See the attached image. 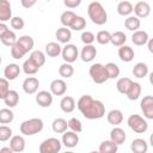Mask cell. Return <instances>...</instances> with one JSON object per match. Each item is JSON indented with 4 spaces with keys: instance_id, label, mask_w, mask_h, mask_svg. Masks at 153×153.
<instances>
[{
    "instance_id": "28",
    "label": "cell",
    "mask_w": 153,
    "mask_h": 153,
    "mask_svg": "<svg viewBox=\"0 0 153 153\" xmlns=\"http://www.w3.org/2000/svg\"><path fill=\"white\" fill-rule=\"evenodd\" d=\"M131 12H133V4L130 1L124 0V1H120L117 4V13L120 16H123V17L127 16V17H129L131 14Z\"/></svg>"
},
{
    "instance_id": "55",
    "label": "cell",
    "mask_w": 153,
    "mask_h": 153,
    "mask_svg": "<svg viewBox=\"0 0 153 153\" xmlns=\"http://www.w3.org/2000/svg\"><path fill=\"white\" fill-rule=\"evenodd\" d=\"M0 153H14L10 147H2L1 149H0Z\"/></svg>"
},
{
    "instance_id": "15",
    "label": "cell",
    "mask_w": 153,
    "mask_h": 153,
    "mask_svg": "<svg viewBox=\"0 0 153 153\" xmlns=\"http://www.w3.org/2000/svg\"><path fill=\"white\" fill-rule=\"evenodd\" d=\"M12 18V7L8 0H0V23L11 20Z\"/></svg>"
},
{
    "instance_id": "8",
    "label": "cell",
    "mask_w": 153,
    "mask_h": 153,
    "mask_svg": "<svg viewBox=\"0 0 153 153\" xmlns=\"http://www.w3.org/2000/svg\"><path fill=\"white\" fill-rule=\"evenodd\" d=\"M140 106H141V111L143 114V117L147 120H153V97L152 96H145L141 99Z\"/></svg>"
},
{
    "instance_id": "27",
    "label": "cell",
    "mask_w": 153,
    "mask_h": 153,
    "mask_svg": "<svg viewBox=\"0 0 153 153\" xmlns=\"http://www.w3.org/2000/svg\"><path fill=\"white\" fill-rule=\"evenodd\" d=\"M45 54L50 57H57L61 54L62 47L57 42H49L45 44Z\"/></svg>"
},
{
    "instance_id": "1",
    "label": "cell",
    "mask_w": 153,
    "mask_h": 153,
    "mask_svg": "<svg viewBox=\"0 0 153 153\" xmlns=\"http://www.w3.org/2000/svg\"><path fill=\"white\" fill-rule=\"evenodd\" d=\"M76 106L81 115L87 120H99L105 115V105L100 100L93 99L90 94L81 96Z\"/></svg>"
},
{
    "instance_id": "57",
    "label": "cell",
    "mask_w": 153,
    "mask_h": 153,
    "mask_svg": "<svg viewBox=\"0 0 153 153\" xmlns=\"http://www.w3.org/2000/svg\"><path fill=\"white\" fill-rule=\"evenodd\" d=\"M63 153H74V152H72V151H67V152H63Z\"/></svg>"
},
{
    "instance_id": "35",
    "label": "cell",
    "mask_w": 153,
    "mask_h": 153,
    "mask_svg": "<svg viewBox=\"0 0 153 153\" xmlns=\"http://www.w3.org/2000/svg\"><path fill=\"white\" fill-rule=\"evenodd\" d=\"M22 67H23V72L25 74H27V75H33V74H36L39 71V67L32 60H30V59L25 60Z\"/></svg>"
},
{
    "instance_id": "11",
    "label": "cell",
    "mask_w": 153,
    "mask_h": 153,
    "mask_svg": "<svg viewBox=\"0 0 153 153\" xmlns=\"http://www.w3.org/2000/svg\"><path fill=\"white\" fill-rule=\"evenodd\" d=\"M36 103L41 108H49L53 104V94L49 91H38L36 94Z\"/></svg>"
},
{
    "instance_id": "37",
    "label": "cell",
    "mask_w": 153,
    "mask_h": 153,
    "mask_svg": "<svg viewBox=\"0 0 153 153\" xmlns=\"http://www.w3.org/2000/svg\"><path fill=\"white\" fill-rule=\"evenodd\" d=\"M131 82H133V80L130 78H120L117 80V82H116V88H117V91L120 93L126 94L128 88H129V86L131 85Z\"/></svg>"
},
{
    "instance_id": "46",
    "label": "cell",
    "mask_w": 153,
    "mask_h": 153,
    "mask_svg": "<svg viewBox=\"0 0 153 153\" xmlns=\"http://www.w3.org/2000/svg\"><path fill=\"white\" fill-rule=\"evenodd\" d=\"M12 137V129L7 126H0V141L5 142Z\"/></svg>"
},
{
    "instance_id": "2",
    "label": "cell",
    "mask_w": 153,
    "mask_h": 153,
    "mask_svg": "<svg viewBox=\"0 0 153 153\" xmlns=\"http://www.w3.org/2000/svg\"><path fill=\"white\" fill-rule=\"evenodd\" d=\"M87 14H88L91 22L96 25H103L108 22V13L99 1L90 2L88 7H87Z\"/></svg>"
},
{
    "instance_id": "53",
    "label": "cell",
    "mask_w": 153,
    "mask_h": 153,
    "mask_svg": "<svg viewBox=\"0 0 153 153\" xmlns=\"http://www.w3.org/2000/svg\"><path fill=\"white\" fill-rule=\"evenodd\" d=\"M10 29H8V26L5 24V23H0V38L8 31Z\"/></svg>"
},
{
    "instance_id": "50",
    "label": "cell",
    "mask_w": 153,
    "mask_h": 153,
    "mask_svg": "<svg viewBox=\"0 0 153 153\" xmlns=\"http://www.w3.org/2000/svg\"><path fill=\"white\" fill-rule=\"evenodd\" d=\"M80 38H81V42H82L85 45H90V44H92V43L94 42V39H96L94 35H93L91 31H82Z\"/></svg>"
},
{
    "instance_id": "48",
    "label": "cell",
    "mask_w": 153,
    "mask_h": 153,
    "mask_svg": "<svg viewBox=\"0 0 153 153\" xmlns=\"http://www.w3.org/2000/svg\"><path fill=\"white\" fill-rule=\"evenodd\" d=\"M24 55H25L24 50H23V49L17 44V42H16V44L11 47V56H12L13 59H16V60H20V59L24 57Z\"/></svg>"
},
{
    "instance_id": "43",
    "label": "cell",
    "mask_w": 153,
    "mask_h": 153,
    "mask_svg": "<svg viewBox=\"0 0 153 153\" xmlns=\"http://www.w3.org/2000/svg\"><path fill=\"white\" fill-rule=\"evenodd\" d=\"M59 74H60V76L68 79L74 74V68H73V66L71 63H66L65 62L59 67Z\"/></svg>"
},
{
    "instance_id": "38",
    "label": "cell",
    "mask_w": 153,
    "mask_h": 153,
    "mask_svg": "<svg viewBox=\"0 0 153 153\" xmlns=\"http://www.w3.org/2000/svg\"><path fill=\"white\" fill-rule=\"evenodd\" d=\"M13 118H14V114L11 109L8 108L0 109V123L1 124H8L13 121Z\"/></svg>"
},
{
    "instance_id": "44",
    "label": "cell",
    "mask_w": 153,
    "mask_h": 153,
    "mask_svg": "<svg viewBox=\"0 0 153 153\" xmlns=\"http://www.w3.org/2000/svg\"><path fill=\"white\" fill-rule=\"evenodd\" d=\"M96 37V41L102 44V45H105L108 43H110V38H111V33L106 30H100L97 32V35L94 36Z\"/></svg>"
},
{
    "instance_id": "34",
    "label": "cell",
    "mask_w": 153,
    "mask_h": 153,
    "mask_svg": "<svg viewBox=\"0 0 153 153\" xmlns=\"http://www.w3.org/2000/svg\"><path fill=\"white\" fill-rule=\"evenodd\" d=\"M100 153H117L118 151V146L116 143H114L111 140H105L99 145V149Z\"/></svg>"
},
{
    "instance_id": "39",
    "label": "cell",
    "mask_w": 153,
    "mask_h": 153,
    "mask_svg": "<svg viewBox=\"0 0 153 153\" xmlns=\"http://www.w3.org/2000/svg\"><path fill=\"white\" fill-rule=\"evenodd\" d=\"M29 59L32 60L39 68L45 63V55H44V53L41 51V50H33V51H31Z\"/></svg>"
},
{
    "instance_id": "30",
    "label": "cell",
    "mask_w": 153,
    "mask_h": 153,
    "mask_svg": "<svg viewBox=\"0 0 153 153\" xmlns=\"http://www.w3.org/2000/svg\"><path fill=\"white\" fill-rule=\"evenodd\" d=\"M127 42V36L124 32L122 31H116L114 33H111V38H110V43L115 47H122L124 45V43Z\"/></svg>"
},
{
    "instance_id": "26",
    "label": "cell",
    "mask_w": 153,
    "mask_h": 153,
    "mask_svg": "<svg viewBox=\"0 0 153 153\" xmlns=\"http://www.w3.org/2000/svg\"><path fill=\"white\" fill-rule=\"evenodd\" d=\"M126 96H127V98L129 100H136V99H139L140 96H141V85L139 82L133 81L131 85L129 86Z\"/></svg>"
},
{
    "instance_id": "24",
    "label": "cell",
    "mask_w": 153,
    "mask_h": 153,
    "mask_svg": "<svg viewBox=\"0 0 153 153\" xmlns=\"http://www.w3.org/2000/svg\"><path fill=\"white\" fill-rule=\"evenodd\" d=\"M60 108H61V110H62L63 112H66V114L73 112L74 109H75V100H74V98L71 97V96H65V97H62V99H61V102H60Z\"/></svg>"
},
{
    "instance_id": "41",
    "label": "cell",
    "mask_w": 153,
    "mask_h": 153,
    "mask_svg": "<svg viewBox=\"0 0 153 153\" xmlns=\"http://www.w3.org/2000/svg\"><path fill=\"white\" fill-rule=\"evenodd\" d=\"M86 27V19L81 16H75V18L73 19L71 26H69V30H74V31H81L82 29Z\"/></svg>"
},
{
    "instance_id": "4",
    "label": "cell",
    "mask_w": 153,
    "mask_h": 153,
    "mask_svg": "<svg viewBox=\"0 0 153 153\" xmlns=\"http://www.w3.org/2000/svg\"><path fill=\"white\" fill-rule=\"evenodd\" d=\"M127 124L133 131H135L137 134L146 133L148 129V123H147L146 118H143L142 116H140L137 114L130 115L127 120Z\"/></svg>"
},
{
    "instance_id": "25",
    "label": "cell",
    "mask_w": 153,
    "mask_h": 153,
    "mask_svg": "<svg viewBox=\"0 0 153 153\" xmlns=\"http://www.w3.org/2000/svg\"><path fill=\"white\" fill-rule=\"evenodd\" d=\"M55 37L57 38V41L60 43H65V44H68V42L72 39V31L68 29V27H60L56 30L55 32Z\"/></svg>"
},
{
    "instance_id": "32",
    "label": "cell",
    "mask_w": 153,
    "mask_h": 153,
    "mask_svg": "<svg viewBox=\"0 0 153 153\" xmlns=\"http://www.w3.org/2000/svg\"><path fill=\"white\" fill-rule=\"evenodd\" d=\"M4 102H5V105H6L8 109L17 106V104H18V102H19V94H18V92L14 91V90H10V92H8V94L5 97Z\"/></svg>"
},
{
    "instance_id": "16",
    "label": "cell",
    "mask_w": 153,
    "mask_h": 153,
    "mask_svg": "<svg viewBox=\"0 0 153 153\" xmlns=\"http://www.w3.org/2000/svg\"><path fill=\"white\" fill-rule=\"evenodd\" d=\"M25 139L22 135H14L10 139V148L14 153H20L25 149Z\"/></svg>"
},
{
    "instance_id": "31",
    "label": "cell",
    "mask_w": 153,
    "mask_h": 153,
    "mask_svg": "<svg viewBox=\"0 0 153 153\" xmlns=\"http://www.w3.org/2000/svg\"><path fill=\"white\" fill-rule=\"evenodd\" d=\"M148 74V66L145 62H137L134 67H133V75L142 79Z\"/></svg>"
},
{
    "instance_id": "5",
    "label": "cell",
    "mask_w": 153,
    "mask_h": 153,
    "mask_svg": "<svg viewBox=\"0 0 153 153\" xmlns=\"http://www.w3.org/2000/svg\"><path fill=\"white\" fill-rule=\"evenodd\" d=\"M88 74L91 76L92 81L96 84H104L105 81L109 80L105 67L102 63H93L88 69Z\"/></svg>"
},
{
    "instance_id": "20",
    "label": "cell",
    "mask_w": 153,
    "mask_h": 153,
    "mask_svg": "<svg viewBox=\"0 0 153 153\" xmlns=\"http://www.w3.org/2000/svg\"><path fill=\"white\" fill-rule=\"evenodd\" d=\"M130 149L133 153H147L148 151V143L145 139H134L130 143Z\"/></svg>"
},
{
    "instance_id": "19",
    "label": "cell",
    "mask_w": 153,
    "mask_h": 153,
    "mask_svg": "<svg viewBox=\"0 0 153 153\" xmlns=\"http://www.w3.org/2000/svg\"><path fill=\"white\" fill-rule=\"evenodd\" d=\"M17 44L24 50L25 54H27L29 51L32 50L33 44H35V41H33V38H32L31 36H29V35H23V36H20V37L17 39Z\"/></svg>"
},
{
    "instance_id": "7",
    "label": "cell",
    "mask_w": 153,
    "mask_h": 153,
    "mask_svg": "<svg viewBox=\"0 0 153 153\" xmlns=\"http://www.w3.org/2000/svg\"><path fill=\"white\" fill-rule=\"evenodd\" d=\"M61 55H62V59L66 63H73L76 61V59L79 56V51H78L76 45L68 43L62 48Z\"/></svg>"
},
{
    "instance_id": "36",
    "label": "cell",
    "mask_w": 153,
    "mask_h": 153,
    "mask_svg": "<svg viewBox=\"0 0 153 153\" xmlns=\"http://www.w3.org/2000/svg\"><path fill=\"white\" fill-rule=\"evenodd\" d=\"M17 36H16V33H14V31H12V30H8L1 38H0V41H1V43L4 44V45H6V47H12V45H14L16 44V42H17Z\"/></svg>"
},
{
    "instance_id": "52",
    "label": "cell",
    "mask_w": 153,
    "mask_h": 153,
    "mask_svg": "<svg viewBox=\"0 0 153 153\" xmlns=\"http://www.w3.org/2000/svg\"><path fill=\"white\" fill-rule=\"evenodd\" d=\"M20 4H22L23 7L30 8V7H32L33 5H36V0H22Z\"/></svg>"
},
{
    "instance_id": "54",
    "label": "cell",
    "mask_w": 153,
    "mask_h": 153,
    "mask_svg": "<svg viewBox=\"0 0 153 153\" xmlns=\"http://www.w3.org/2000/svg\"><path fill=\"white\" fill-rule=\"evenodd\" d=\"M146 44H147V47H148L149 53H153V39H152V38H149V39H148V42H147Z\"/></svg>"
},
{
    "instance_id": "49",
    "label": "cell",
    "mask_w": 153,
    "mask_h": 153,
    "mask_svg": "<svg viewBox=\"0 0 153 153\" xmlns=\"http://www.w3.org/2000/svg\"><path fill=\"white\" fill-rule=\"evenodd\" d=\"M10 24H11V27L14 29V30H22L25 25V22L22 17H12L11 20H10Z\"/></svg>"
},
{
    "instance_id": "51",
    "label": "cell",
    "mask_w": 153,
    "mask_h": 153,
    "mask_svg": "<svg viewBox=\"0 0 153 153\" xmlns=\"http://www.w3.org/2000/svg\"><path fill=\"white\" fill-rule=\"evenodd\" d=\"M63 4L68 8H75L81 4V0H65Z\"/></svg>"
},
{
    "instance_id": "12",
    "label": "cell",
    "mask_w": 153,
    "mask_h": 153,
    "mask_svg": "<svg viewBox=\"0 0 153 153\" xmlns=\"http://www.w3.org/2000/svg\"><path fill=\"white\" fill-rule=\"evenodd\" d=\"M61 143L65 145L68 148H73L79 143V135L74 131H65L62 134V139H61Z\"/></svg>"
},
{
    "instance_id": "10",
    "label": "cell",
    "mask_w": 153,
    "mask_h": 153,
    "mask_svg": "<svg viewBox=\"0 0 153 153\" xmlns=\"http://www.w3.org/2000/svg\"><path fill=\"white\" fill-rule=\"evenodd\" d=\"M39 87V81L37 78L35 76H27L24 81H23V90L26 94H33L37 92Z\"/></svg>"
},
{
    "instance_id": "56",
    "label": "cell",
    "mask_w": 153,
    "mask_h": 153,
    "mask_svg": "<svg viewBox=\"0 0 153 153\" xmlns=\"http://www.w3.org/2000/svg\"><path fill=\"white\" fill-rule=\"evenodd\" d=\"M90 153H100L99 151H92V152H90Z\"/></svg>"
},
{
    "instance_id": "23",
    "label": "cell",
    "mask_w": 153,
    "mask_h": 153,
    "mask_svg": "<svg viewBox=\"0 0 153 153\" xmlns=\"http://www.w3.org/2000/svg\"><path fill=\"white\" fill-rule=\"evenodd\" d=\"M149 39V36L146 31L143 30H137V31H134L133 35H131V42L135 44V45H145Z\"/></svg>"
},
{
    "instance_id": "40",
    "label": "cell",
    "mask_w": 153,
    "mask_h": 153,
    "mask_svg": "<svg viewBox=\"0 0 153 153\" xmlns=\"http://www.w3.org/2000/svg\"><path fill=\"white\" fill-rule=\"evenodd\" d=\"M105 71H106V73H108V78L109 79H116V78H118L120 76V67L116 65V63H114V62H108L105 66Z\"/></svg>"
},
{
    "instance_id": "18",
    "label": "cell",
    "mask_w": 153,
    "mask_h": 153,
    "mask_svg": "<svg viewBox=\"0 0 153 153\" xmlns=\"http://www.w3.org/2000/svg\"><path fill=\"white\" fill-rule=\"evenodd\" d=\"M96 56H97V49L94 45H92V44L84 45V48L81 49V53H80V57L84 62H91L94 60Z\"/></svg>"
},
{
    "instance_id": "33",
    "label": "cell",
    "mask_w": 153,
    "mask_h": 153,
    "mask_svg": "<svg viewBox=\"0 0 153 153\" xmlns=\"http://www.w3.org/2000/svg\"><path fill=\"white\" fill-rule=\"evenodd\" d=\"M140 25H141V22H140V19L137 18V17H135V16H129V17H127V19L124 20V26H126V29L127 30H129V31H137L139 30V27H140Z\"/></svg>"
},
{
    "instance_id": "42",
    "label": "cell",
    "mask_w": 153,
    "mask_h": 153,
    "mask_svg": "<svg viewBox=\"0 0 153 153\" xmlns=\"http://www.w3.org/2000/svg\"><path fill=\"white\" fill-rule=\"evenodd\" d=\"M75 16L76 14L73 11H65L61 14V17H60V22L63 25V27H69L71 24H72V22H73V19L75 18Z\"/></svg>"
},
{
    "instance_id": "21",
    "label": "cell",
    "mask_w": 153,
    "mask_h": 153,
    "mask_svg": "<svg viewBox=\"0 0 153 153\" xmlns=\"http://www.w3.org/2000/svg\"><path fill=\"white\" fill-rule=\"evenodd\" d=\"M134 56H135V53H134V50H133L131 47L124 44V45H122V47L118 48V57L123 62H130V61H133Z\"/></svg>"
},
{
    "instance_id": "3",
    "label": "cell",
    "mask_w": 153,
    "mask_h": 153,
    "mask_svg": "<svg viewBox=\"0 0 153 153\" xmlns=\"http://www.w3.org/2000/svg\"><path fill=\"white\" fill-rule=\"evenodd\" d=\"M43 127H44L43 121L41 118L33 117V118H30V120L22 122L19 129H20V133L23 135L31 136V135H35V134H38L39 131H42Z\"/></svg>"
},
{
    "instance_id": "47",
    "label": "cell",
    "mask_w": 153,
    "mask_h": 153,
    "mask_svg": "<svg viewBox=\"0 0 153 153\" xmlns=\"http://www.w3.org/2000/svg\"><path fill=\"white\" fill-rule=\"evenodd\" d=\"M10 92V82L5 78H0V99H5V97Z\"/></svg>"
},
{
    "instance_id": "6",
    "label": "cell",
    "mask_w": 153,
    "mask_h": 153,
    "mask_svg": "<svg viewBox=\"0 0 153 153\" xmlns=\"http://www.w3.org/2000/svg\"><path fill=\"white\" fill-rule=\"evenodd\" d=\"M62 143L56 137H48L39 145V153H59Z\"/></svg>"
},
{
    "instance_id": "29",
    "label": "cell",
    "mask_w": 153,
    "mask_h": 153,
    "mask_svg": "<svg viewBox=\"0 0 153 153\" xmlns=\"http://www.w3.org/2000/svg\"><path fill=\"white\" fill-rule=\"evenodd\" d=\"M51 128H53V130H54L55 133H57V134H63V133L67 130L68 124H67V121H66L65 118L57 117V118H55V120L53 121Z\"/></svg>"
},
{
    "instance_id": "14",
    "label": "cell",
    "mask_w": 153,
    "mask_h": 153,
    "mask_svg": "<svg viewBox=\"0 0 153 153\" xmlns=\"http://www.w3.org/2000/svg\"><path fill=\"white\" fill-rule=\"evenodd\" d=\"M67 91V84L62 79H55L50 82V93L54 96H63Z\"/></svg>"
},
{
    "instance_id": "17",
    "label": "cell",
    "mask_w": 153,
    "mask_h": 153,
    "mask_svg": "<svg viewBox=\"0 0 153 153\" xmlns=\"http://www.w3.org/2000/svg\"><path fill=\"white\" fill-rule=\"evenodd\" d=\"M126 139H127V135H126V131L122 128L115 127V128L111 129V131H110V140L114 143H116L117 146L122 145V143H124Z\"/></svg>"
},
{
    "instance_id": "58",
    "label": "cell",
    "mask_w": 153,
    "mask_h": 153,
    "mask_svg": "<svg viewBox=\"0 0 153 153\" xmlns=\"http://www.w3.org/2000/svg\"><path fill=\"white\" fill-rule=\"evenodd\" d=\"M1 62H2V59H1V55H0V65H1Z\"/></svg>"
},
{
    "instance_id": "45",
    "label": "cell",
    "mask_w": 153,
    "mask_h": 153,
    "mask_svg": "<svg viewBox=\"0 0 153 153\" xmlns=\"http://www.w3.org/2000/svg\"><path fill=\"white\" fill-rule=\"evenodd\" d=\"M67 124H68V128L71 129V131H74V133H76V134L82 130L81 121H80L79 118H76V117H72V118L67 122Z\"/></svg>"
},
{
    "instance_id": "9",
    "label": "cell",
    "mask_w": 153,
    "mask_h": 153,
    "mask_svg": "<svg viewBox=\"0 0 153 153\" xmlns=\"http://www.w3.org/2000/svg\"><path fill=\"white\" fill-rule=\"evenodd\" d=\"M133 11L135 13V17L140 18H146L151 13V6L147 1H139L133 6Z\"/></svg>"
},
{
    "instance_id": "22",
    "label": "cell",
    "mask_w": 153,
    "mask_h": 153,
    "mask_svg": "<svg viewBox=\"0 0 153 153\" xmlns=\"http://www.w3.org/2000/svg\"><path fill=\"white\" fill-rule=\"evenodd\" d=\"M106 120H108V122L110 124H112V126L116 127V126H118V124L122 123V121H123V112L120 109H112L111 111L108 112Z\"/></svg>"
},
{
    "instance_id": "13",
    "label": "cell",
    "mask_w": 153,
    "mask_h": 153,
    "mask_svg": "<svg viewBox=\"0 0 153 153\" xmlns=\"http://www.w3.org/2000/svg\"><path fill=\"white\" fill-rule=\"evenodd\" d=\"M20 74V67L17 63H8L4 69V78L8 81L16 80Z\"/></svg>"
}]
</instances>
